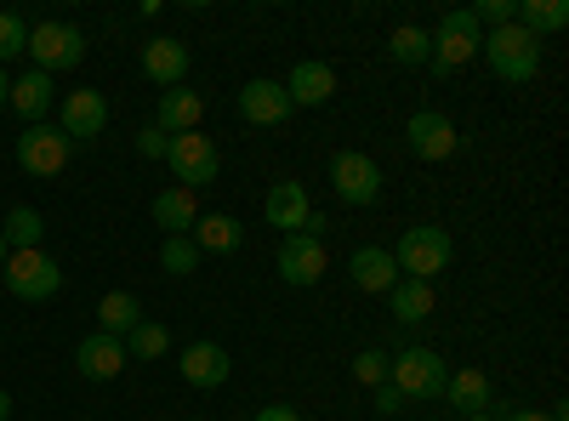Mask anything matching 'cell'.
Returning a JSON list of instances; mask_svg holds the SVG:
<instances>
[{
  "instance_id": "37",
  "label": "cell",
  "mask_w": 569,
  "mask_h": 421,
  "mask_svg": "<svg viewBox=\"0 0 569 421\" xmlns=\"http://www.w3.org/2000/svg\"><path fill=\"white\" fill-rule=\"evenodd\" d=\"M251 421H302V410H291V404H262Z\"/></svg>"
},
{
  "instance_id": "34",
  "label": "cell",
  "mask_w": 569,
  "mask_h": 421,
  "mask_svg": "<svg viewBox=\"0 0 569 421\" xmlns=\"http://www.w3.org/2000/svg\"><path fill=\"white\" fill-rule=\"evenodd\" d=\"M472 18H479V29L490 23V29H507L512 23V12H518V0H479V7H467Z\"/></svg>"
},
{
  "instance_id": "35",
  "label": "cell",
  "mask_w": 569,
  "mask_h": 421,
  "mask_svg": "<svg viewBox=\"0 0 569 421\" xmlns=\"http://www.w3.org/2000/svg\"><path fill=\"white\" fill-rule=\"evenodd\" d=\"M137 149L149 154V160H166V149H171V137H166L160 126H142V131H137Z\"/></svg>"
},
{
  "instance_id": "1",
  "label": "cell",
  "mask_w": 569,
  "mask_h": 421,
  "mask_svg": "<svg viewBox=\"0 0 569 421\" xmlns=\"http://www.w3.org/2000/svg\"><path fill=\"white\" fill-rule=\"evenodd\" d=\"M479 46H485L479 18H472L467 7H461V12H445V18H439V29L427 34V69L456 74V69H467L472 58H479Z\"/></svg>"
},
{
  "instance_id": "3",
  "label": "cell",
  "mask_w": 569,
  "mask_h": 421,
  "mask_svg": "<svg viewBox=\"0 0 569 421\" xmlns=\"http://www.w3.org/2000/svg\"><path fill=\"white\" fill-rule=\"evenodd\" d=\"M479 52H485V58H490V69H496L501 80H512V86L536 80V69H541V40H536V34H525L518 23L490 29V40L479 46Z\"/></svg>"
},
{
  "instance_id": "29",
  "label": "cell",
  "mask_w": 569,
  "mask_h": 421,
  "mask_svg": "<svg viewBox=\"0 0 569 421\" xmlns=\"http://www.w3.org/2000/svg\"><path fill=\"white\" fill-rule=\"evenodd\" d=\"M166 348H171V337H166V324H154V319H137L126 331V353L131 359H160Z\"/></svg>"
},
{
  "instance_id": "11",
  "label": "cell",
  "mask_w": 569,
  "mask_h": 421,
  "mask_svg": "<svg viewBox=\"0 0 569 421\" xmlns=\"http://www.w3.org/2000/svg\"><path fill=\"white\" fill-rule=\"evenodd\" d=\"M273 268H279V279H284V285H319V279H325V268H330V257H325V240H308V233H284V245H279Z\"/></svg>"
},
{
  "instance_id": "5",
  "label": "cell",
  "mask_w": 569,
  "mask_h": 421,
  "mask_svg": "<svg viewBox=\"0 0 569 421\" xmlns=\"http://www.w3.org/2000/svg\"><path fill=\"white\" fill-rule=\"evenodd\" d=\"M0 279H7V291L18 302H46L63 291V268L46 257V251H12L7 268H0Z\"/></svg>"
},
{
  "instance_id": "24",
  "label": "cell",
  "mask_w": 569,
  "mask_h": 421,
  "mask_svg": "<svg viewBox=\"0 0 569 421\" xmlns=\"http://www.w3.org/2000/svg\"><path fill=\"white\" fill-rule=\"evenodd\" d=\"M512 23L525 29V34H558L563 23H569V7L563 0H518V12H512Z\"/></svg>"
},
{
  "instance_id": "21",
  "label": "cell",
  "mask_w": 569,
  "mask_h": 421,
  "mask_svg": "<svg viewBox=\"0 0 569 421\" xmlns=\"http://www.w3.org/2000/svg\"><path fill=\"white\" fill-rule=\"evenodd\" d=\"M7 109H18L29 126H40V120H46V109H52V74L29 69L23 80H12V103H7Z\"/></svg>"
},
{
  "instance_id": "17",
  "label": "cell",
  "mask_w": 569,
  "mask_h": 421,
  "mask_svg": "<svg viewBox=\"0 0 569 421\" xmlns=\"http://www.w3.org/2000/svg\"><path fill=\"white\" fill-rule=\"evenodd\" d=\"M348 268H353V285L370 291V297H388V291L399 285V262H393V251H382V245H359Z\"/></svg>"
},
{
  "instance_id": "31",
  "label": "cell",
  "mask_w": 569,
  "mask_h": 421,
  "mask_svg": "<svg viewBox=\"0 0 569 421\" xmlns=\"http://www.w3.org/2000/svg\"><path fill=\"white\" fill-rule=\"evenodd\" d=\"M393 58H399L405 69H421V63H427V34H421V29H410V23H405V29H393Z\"/></svg>"
},
{
  "instance_id": "14",
  "label": "cell",
  "mask_w": 569,
  "mask_h": 421,
  "mask_svg": "<svg viewBox=\"0 0 569 421\" xmlns=\"http://www.w3.org/2000/svg\"><path fill=\"white\" fill-rule=\"evenodd\" d=\"M74 364H80L86 382H114L120 370H126V342H120V337H103V331H91V337H80Z\"/></svg>"
},
{
  "instance_id": "8",
  "label": "cell",
  "mask_w": 569,
  "mask_h": 421,
  "mask_svg": "<svg viewBox=\"0 0 569 421\" xmlns=\"http://www.w3.org/2000/svg\"><path fill=\"white\" fill-rule=\"evenodd\" d=\"M166 160H171V171H177V182H182L188 194L206 189V182H217V171H222L217 143H211V137H200V131H182V137H171Z\"/></svg>"
},
{
  "instance_id": "39",
  "label": "cell",
  "mask_w": 569,
  "mask_h": 421,
  "mask_svg": "<svg viewBox=\"0 0 569 421\" xmlns=\"http://www.w3.org/2000/svg\"><path fill=\"white\" fill-rule=\"evenodd\" d=\"M12 103V80H7V69H0V109Z\"/></svg>"
},
{
  "instance_id": "33",
  "label": "cell",
  "mask_w": 569,
  "mask_h": 421,
  "mask_svg": "<svg viewBox=\"0 0 569 421\" xmlns=\"http://www.w3.org/2000/svg\"><path fill=\"white\" fill-rule=\"evenodd\" d=\"M353 382L382 388V382H388V353H376V348H370V353H359V359H353Z\"/></svg>"
},
{
  "instance_id": "26",
  "label": "cell",
  "mask_w": 569,
  "mask_h": 421,
  "mask_svg": "<svg viewBox=\"0 0 569 421\" xmlns=\"http://www.w3.org/2000/svg\"><path fill=\"white\" fill-rule=\"evenodd\" d=\"M40 233H46V222H40L34 206H12L7 222H0V240H7V251H40Z\"/></svg>"
},
{
  "instance_id": "10",
  "label": "cell",
  "mask_w": 569,
  "mask_h": 421,
  "mask_svg": "<svg viewBox=\"0 0 569 421\" xmlns=\"http://www.w3.org/2000/svg\"><path fill=\"white\" fill-rule=\"evenodd\" d=\"M109 126V98L103 91H91V86H80V91H63V103H58V131L69 137V143H91Z\"/></svg>"
},
{
  "instance_id": "32",
  "label": "cell",
  "mask_w": 569,
  "mask_h": 421,
  "mask_svg": "<svg viewBox=\"0 0 569 421\" xmlns=\"http://www.w3.org/2000/svg\"><path fill=\"white\" fill-rule=\"evenodd\" d=\"M18 52H29V23L18 12H0V63L18 58Z\"/></svg>"
},
{
  "instance_id": "42",
  "label": "cell",
  "mask_w": 569,
  "mask_h": 421,
  "mask_svg": "<svg viewBox=\"0 0 569 421\" xmlns=\"http://www.w3.org/2000/svg\"><path fill=\"white\" fill-rule=\"evenodd\" d=\"M461 421H490V415H461Z\"/></svg>"
},
{
  "instance_id": "13",
  "label": "cell",
  "mask_w": 569,
  "mask_h": 421,
  "mask_svg": "<svg viewBox=\"0 0 569 421\" xmlns=\"http://www.w3.org/2000/svg\"><path fill=\"white\" fill-rule=\"evenodd\" d=\"M284 98H291V109H319L337 98V69L319 63V58H302L291 69V80H284Z\"/></svg>"
},
{
  "instance_id": "36",
  "label": "cell",
  "mask_w": 569,
  "mask_h": 421,
  "mask_svg": "<svg viewBox=\"0 0 569 421\" xmlns=\"http://www.w3.org/2000/svg\"><path fill=\"white\" fill-rule=\"evenodd\" d=\"M376 410H382V415H399V410H405V393H399L393 382H382V388H376Z\"/></svg>"
},
{
  "instance_id": "28",
  "label": "cell",
  "mask_w": 569,
  "mask_h": 421,
  "mask_svg": "<svg viewBox=\"0 0 569 421\" xmlns=\"http://www.w3.org/2000/svg\"><path fill=\"white\" fill-rule=\"evenodd\" d=\"M137 319H142V308H137L131 291H109V297L98 302V331H103V337H120V342H126V331H131Z\"/></svg>"
},
{
  "instance_id": "41",
  "label": "cell",
  "mask_w": 569,
  "mask_h": 421,
  "mask_svg": "<svg viewBox=\"0 0 569 421\" xmlns=\"http://www.w3.org/2000/svg\"><path fill=\"white\" fill-rule=\"evenodd\" d=\"M7 257H12V251H7V240H0V268H7Z\"/></svg>"
},
{
  "instance_id": "2",
  "label": "cell",
  "mask_w": 569,
  "mask_h": 421,
  "mask_svg": "<svg viewBox=\"0 0 569 421\" xmlns=\"http://www.w3.org/2000/svg\"><path fill=\"white\" fill-rule=\"evenodd\" d=\"M388 382H393L405 399H421V404L445 399V382H450L445 353H433V348H405L399 359H388Z\"/></svg>"
},
{
  "instance_id": "4",
  "label": "cell",
  "mask_w": 569,
  "mask_h": 421,
  "mask_svg": "<svg viewBox=\"0 0 569 421\" xmlns=\"http://www.w3.org/2000/svg\"><path fill=\"white\" fill-rule=\"evenodd\" d=\"M450 257H456L450 233L433 228V222H421V228H405V233H399V257H393V262H399L410 279H421V285H433V273H445Z\"/></svg>"
},
{
  "instance_id": "27",
  "label": "cell",
  "mask_w": 569,
  "mask_h": 421,
  "mask_svg": "<svg viewBox=\"0 0 569 421\" xmlns=\"http://www.w3.org/2000/svg\"><path fill=\"white\" fill-rule=\"evenodd\" d=\"M388 302H393L399 324H421L427 313H433V285H421V279H399V285L388 291Z\"/></svg>"
},
{
  "instance_id": "25",
  "label": "cell",
  "mask_w": 569,
  "mask_h": 421,
  "mask_svg": "<svg viewBox=\"0 0 569 421\" xmlns=\"http://www.w3.org/2000/svg\"><path fill=\"white\" fill-rule=\"evenodd\" d=\"M154 222L166 228V240H171V233H194V222H200L194 194H188V189H166V194L154 200Z\"/></svg>"
},
{
  "instance_id": "16",
  "label": "cell",
  "mask_w": 569,
  "mask_h": 421,
  "mask_svg": "<svg viewBox=\"0 0 569 421\" xmlns=\"http://www.w3.org/2000/svg\"><path fill=\"white\" fill-rule=\"evenodd\" d=\"M308 211H313V200H308V189H302V182H273V189H268V200H262V217H268V228H284V233H302Z\"/></svg>"
},
{
  "instance_id": "20",
  "label": "cell",
  "mask_w": 569,
  "mask_h": 421,
  "mask_svg": "<svg viewBox=\"0 0 569 421\" xmlns=\"http://www.w3.org/2000/svg\"><path fill=\"white\" fill-rule=\"evenodd\" d=\"M228 353L217 348V342H188L182 348V382L188 388H222L228 382Z\"/></svg>"
},
{
  "instance_id": "38",
  "label": "cell",
  "mask_w": 569,
  "mask_h": 421,
  "mask_svg": "<svg viewBox=\"0 0 569 421\" xmlns=\"http://www.w3.org/2000/svg\"><path fill=\"white\" fill-rule=\"evenodd\" d=\"M501 421H563V410H507Z\"/></svg>"
},
{
  "instance_id": "6",
  "label": "cell",
  "mask_w": 569,
  "mask_h": 421,
  "mask_svg": "<svg viewBox=\"0 0 569 421\" xmlns=\"http://www.w3.org/2000/svg\"><path fill=\"white\" fill-rule=\"evenodd\" d=\"M330 189H337L342 206H376L382 200V166H376L370 154L359 149H342V154H330Z\"/></svg>"
},
{
  "instance_id": "40",
  "label": "cell",
  "mask_w": 569,
  "mask_h": 421,
  "mask_svg": "<svg viewBox=\"0 0 569 421\" xmlns=\"http://www.w3.org/2000/svg\"><path fill=\"white\" fill-rule=\"evenodd\" d=\"M7 415H12V393H7V388H0V421H7Z\"/></svg>"
},
{
  "instance_id": "19",
  "label": "cell",
  "mask_w": 569,
  "mask_h": 421,
  "mask_svg": "<svg viewBox=\"0 0 569 421\" xmlns=\"http://www.w3.org/2000/svg\"><path fill=\"white\" fill-rule=\"evenodd\" d=\"M142 74H149L154 86H182V74H188V46L182 40H171V34H160V40H149L142 46Z\"/></svg>"
},
{
  "instance_id": "18",
  "label": "cell",
  "mask_w": 569,
  "mask_h": 421,
  "mask_svg": "<svg viewBox=\"0 0 569 421\" xmlns=\"http://www.w3.org/2000/svg\"><path fill=\"white\" fill-rule=\"evenodd\" d=\"M240 114L251 126H284V120H291V98H284L279 80H251L240 91Z\"/></svg>"
},
{
  "instance_id": "9",
  "label": "cell",
  "mask_w": 569,
  "mask_h": 421,
  "mask_svg": "<svg viewBox=\"0 0 569 421\" xmlns=\"http://www.w3.org/2000/svg\"><path fill=\"white\" fill-rule=\"evenodd\" d=\"M69 137L58 131V126H23V137H18V166L29 171V177H58L63 166H69Z\"/></svg>"
},
{
  "instance_id": "12",
  "label": "cell",
  "mask_w": 569,
  "mask_h": 421,
  "mask_svg": "<svg viewBox=\"0 0 569 421\" xmlns=\"http://www.w3.org/2000/svg\"><path fill=\"white\" fill-rule=\"evenodd\" d=\"M405 143H410L416 160H450V154L461 149V137H456V126H450L439 109H416V114L405 120Z\"/></svg>"
},
{
  "instance_id": "23",
  "label": "cell",
  "mask_w": 569,
  "mask_h": 421,
  "mask_svg": "<svg viewBox=\"0 0 569 421\" xmlns=\"http://www.w3.org/2000/svg\"><path fill=\"white\" fill-rule=\"evenodd\" d=\"M188 240H194V251H200V257H206V251H211V257H228V251H240L246 228L233 222V217H200Z\"/></svg>"
},
{
  "instance_id": "15",
  "label": "cell",
  "mask_w": 569,
  "mask_h": 421,
  "mask_svg": "<svg viewBox=\"0 0 569 421\" xmlns=\"http://www.w3.org/2000/svg\"><path fill=\"white\" fill-rule=\"evenodd\" d=\"M200 120H206V98H200V91H188V86H171V91H160V114H154V126H160L166 137L200 131Z\"/></svg>"
},
{
  "instance_id": "7",
  "label": "cell",
  "mask_w": 569,
  "mask_h": 421,
  "mask_svg": "<svg viewBox=\"0 0 569 421\" xmlns=\"http://www.w3.org/2000/svg\"><path fill=\"white\" fill-rule=\"evenodd\" d=\"M29 58L40 74H63V69H80L86 58V34L74 23H34L29 29Z\"/></svg>"
},
{
  "instance_id": "30",
  "label": "cell",
  "mask_w": 569,
  "mask_h": 421,
  "mask_svg": "<svg viewBox=\"0 0 569 421\" xmlns=\"http://www.w3.org/2000/svg\"><path fill=\"white\" fill-rule=\"evenodd\" d=\"M160 268H166V273H194V268H200L194 240H188V233H171V240L160 245Z\"/></svg>"
},
{
  "instance_id": "22",
  "label": "cell",
  "mask_w": 569,
  "mask_h": 421,
  "mask_svg": "<svg viewBox=\"0 0 569 421\" xmlns=\"http://www.w3.org/2000/svg\"><path fill=\"white\" fill-rule=\"evenodd\" d=\"M445 399L461 415H485L490 410V377H485V370H456V377L445 382Z\"/></svg>"
}]
</instances>
